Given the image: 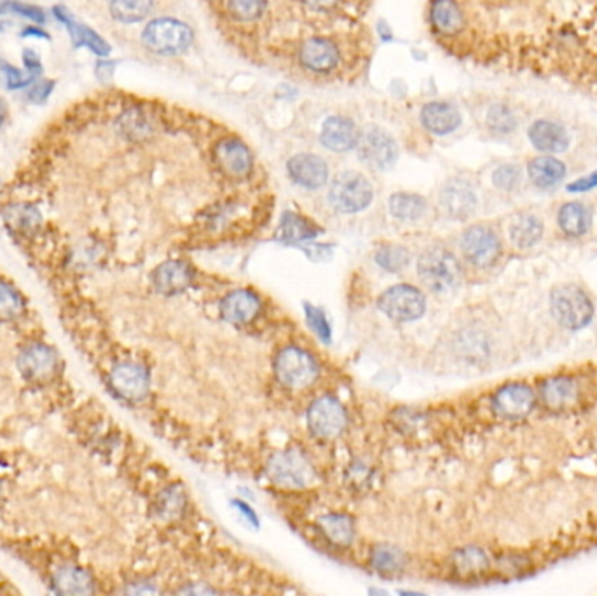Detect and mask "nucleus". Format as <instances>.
Masks as SVG:
<instances>
[{
    "mask_svg": "<svg viewBox=\"0 0 597 596\" xmlns=\"http://www.w3.org/2000/svg\"><path fill=\"white\" fill-rule=\"evenodd\" d=\"M318 233V229L311 224V222L287 212L284 216V221L280 226V238L287 240V242H303V240H310L314 235Z\"/></svg>",
    "mask_w": 597,
    "mask_h": 596,
    "instance_id": "obj_34",
    "label": "nucleus"
},
{
    "mask_svg": "<svg viewBox=\"0 0 597 596\" xmlns=\"http://www.w3.org/2000/svg\"><path fill=\"white\" fill-rule=\"evenodd\" d=\"M151 9H153L151 2H140V0H117L111 4L112 16L123 23L140 22L151 13Z\"/></svg>",
    "mask_w": 597,
    "mask_h": 596,
    "instance_id": "obj_36",
    "label": "nucleus"
},
{
    "mask_svg": "<svg viewBox=\"0 0 597 596\" xmlns=\"http://www.w3.org/2000/svg\"><path fill=\"white\" fill-rule=\"evenodd\" d=\"M430 16H432V22L435 25V28L447 35L460 32L463 26V13L454 2L432 4Z\"/></svg>",
    "mask_w": 597,
    "mask_h": 596,
    "instance_id": "obj_32",
    "label": "nucleus"
},
{
    "mask_svg": "<svg viewBox=\"0 0 597 596\" xmlns=\"http://www.w3.org/2000/svg\"><path fill=\"white\" fill-rule=\"evenodd\" d=\"M22 35L23 37H30V35H34V37H41V39H49V35L45 34L43 28H39V26H26V28L23 30Z\"/></svg>",
    "mask_w": 597,
    "mask_h": 596,
    "instance_id": "obj_52",
    "label": "nucleus"
},
{
    "mask_svg": "<svg viewBox=\"0 0 597 596\" xmlns=\"http://www.w3.org/2000/svg\"><path fill=\"white\" fill-rule=\"evenodd\" d=\"M23 64L26 66V72L34 77H37L43 70V64H41V58L32 51V49H25L23 51Z\"/></svg>",
    "mask_w": 597,
    "mask_h": 596,
    "instance_id": "obj_49",
    "label": "nucleus"
},
{
    "mask_svg": "<svg viewBox=\"0 0 597 596\" xmlns=\"http://www.w3.org/2000/svg\"><path fill=\"white\" fill-rule=\"evenodd\" d=\"M227 7H229V11L233 13L234 18L246 22V20L257 18L263 13L265 4L254 2V0H236V2H229Z\"/></svg>",
    "mask_w": 597,
    "mask_h": 596,
    "instance_id": "obj_43",
    "label": "nucleus"
},
{
    "mask_svg": "<svg viewBox=\"0 0 597 596\" xmlns=\"http://www.w3.org/2000/svg\"><path fill=\"white\" fill-rule=\"evenodd\" d=\"M462 250L464 258L473 266L487 268L494 265L502 254L498 235L487 226H472L463 233Z\"/></svg>",
    "mask_w": 597,
    "mask_h": 596,
    "instance_id": "obj_12",
    "label": "nucleus"
},
{
    "mask_svg": "<svg viewBox=\"0 0 597 596\" xmlns=\"http://www.w3.org/2000/svg\"><path fill=\"white\" fill-rule=\"evenodd\" d=\"M142 39L155 53L175 55L189 47L193 32L185 23L172 18H157L145 26Z\"/></svg>",
    "mask_w": 597,
    "mask_h": 596,
    "instance_id": "obj_5",
    "label": "nucleus"
},
{
    "mask_svg": "<svg viewBox=\"0 0 597 596\" xmlns=\"http://www.w3.org/2000/svg\"><path fill=\"white\" fill-rule=\"evenodd\" d=\"M339 51L327 39H310L301 47V62L316 72H325L335 66Z\"/></svg>",
    "mask_w": 597,
    "mask_h": 596,
    "instance_id": "obj_28",
    "label": "nucleus"
},
{
    "mask_svg": "<svg viewBox=\"0 0 597 596\" xmlns=\"http://www.w3.org/2000/svg\"><path fill=\"white\" fill-rule=\"evenodd\" d=\"M538 402L536 392L526 383H509L493 396V411L500 419L519 421L528 419Z\"/></svg>",
    "mask_w": 597,
    "mask_h": 596,
    "instance_id": "obj_8",
    "label": "nucleus"
},
{
    "mask_svg": "<svg viewBox=\"0 0 597 596\" xmlns=\"http://www.w3.org/2000/svg\"><path fill=\"white\" fill-rule=\"evenodd\" d=\"M215 157L222 170L231 177H244L252 168V156L242 142L227 138L215 149Z\"/></svg>",
    "mask_w": 597,
    "mask_h": 596,
    "instance_id": "obj_23",
    "label": "nucleus"
},
{
    "mask_svg": "<svg viewBox=\"0 0 597 596\" xmlns=\"http://www.w3.org/2000/svg\"><path fill=\"white\" fill-rule=\"evenodd\" d=\"M409 252L402 245H384L377 250L376 263L386 271H402L409 265Z\"/></svg>",
    "mask_w": 597,
    "mask_h": 596,
    "instance_id": "obj_37",
    "label": "nucleus"
},
{
    "mask_svg": "<svg viewBox=\"0 0 597 596\" xmlns=\"http://www.w3.org/2000/svg\"><path fill=\"white\" fill-rule=\"evenodd\" d=\"M267 478L284 490H306L316 483V470L308 455L297 448L274 453L267 462Z\"/></svg>",
    "mask_w": 597,
    "mask_h": 596,
    "instance_id": "obj_1",
    "label": "nucleus"
},
{
    "mask_svg": "<svg viewBox=\"0 0 597 596\" xmlns=\"http://www.w3.org/2000/svg\"><path fill=\"white\" fill-rule=\"evenodd\" d=\"M112 390L124 400L138 402L147 398L151 389V379L145 368L133 362L117 364L111 371Z\"/></svg>",
    "mask_w": 597,
    "mask_h": 596,
    "instance_id": "obj_13",
    "label": "nucleus"
},
{
    "mask_svg": "<svg viewBox=\"0 0 597 596\" xmlns=\"http://www.w3.org/2000/svg\"><path fill=\"white\" fill-rule=\"evenodd\" d=\"M306 315H308V320H310L313 331L316 332L323 341H329L331 339V328L327 324V318H325L323 311L314 308V307H306Z\"/></svg>",
    "mask_w": 597,
    "mask_h": 596,
    "instance_id": "obj_44",
    "label": "nucleus"
},
{
    "mask_svg": "<svg viewBox=\"0 0 597 596\" xmlns=\"http://www.w3.org/2000/svg\"><path fill=\"white\" fill-rule=\"evenodd\" d=\"M22 311L23 299L18 290L5 282H0V322L15 320Z\"/></svg>",
    "mask_w": 597,
    "mask_h": 596,
    "instance_id": "obj_38",
    "label": "nucleus"
},
{
    "mask_svg": "<svg viewBox=\"0 0 597 596\" xmlns=\"http://www.w3.org/2000/svg\"><path fill=\"white\" fill-rule=\"evenodd\" d=\"M318 530L337 548H348L356 537L354 520L346 512H329L316 521Z\"/></svg>",
    "mask_w": 597,
    "mask_h": 596,
    "instance_id": "obj_22",
    "label": "nucleus"
},
{
    "mask_svg": "<svg viewBox=\"0 0 597 596\" xmlns=\"http://www.w3.org/2000/svg\"><path fill=\"white\" fill-rule=\"evenodd\" d=\"M528 136H530L531 144L542 153L559 155L570 147L568 130L562 125H559L555 121H549V119L534 121L531 125Z\"/></svg>",
    "mask_w": 597,
    "mask_h": 596,
    "instance_id": "obj_16",
    "label": "nucleus"
},
{
    "mask_svg": "<svg viewBox=\"0 0 597 596\" xmlns=\"http://www.w3.org/2000/svg\"><path fill=\"white\" fill-rule=\"evenodd\" d=\"M402 596H424L423 593H416V591H402Z\"/></svg>",
    "mask_w": 597,
    "mask_h": 596,
    "instance_id": "obj_54",
    "label": "nucleus"
},
{
    "mask_svg": "<svg viewBox=\"0 0 597 596\" xmlns=\"http://www.w3.org/2000/svg\"><path fill=\"white\" fill-rule=\"evenodd\" d=\"M56 18L62 23H65L66 30L75 45H86L95 55L98 56H107L111 53V45H107L96 32H93L88 25L75 22L72 13L66 11L64 5H56L53 9Z\"/></svg>",
    "mask_w": 597,
    "mask_h": 596,
    "instance_id": "obj_20",
    "label": "nucleus"
},
{
    "mask_svg": "<svg viewBox=\"0 0 597 596\" xmlns=\"http://www.w3.org/2000/svg\"><path fill=\"white\" fill-rule=\"evenodd\" d=\"M35 77L30 74H23L20 68L0 62V83L7 89H20L28 86Z\"/></svg>",
    "mask_w": 597,
    "mask_h": 596,
    "instance_id": "obj_41",
    "label": "nucleus"
},
{
    "mask_svg": "<svg viewBox=\"0 0 597 596\" xmlns=\"http://www.w3.org/2000/svg\"><path fill=\"white\" fill-rule=\"evenodd\" d=\"M531 182L540 189H552L566 177V167L552 156L534 157L528 167Z\"/></svg>",
    "mask_w": 597,
    "mask_h": 596,
    "instance_id": "obj_29",
    "label": "nucleus"
},
{
    "mask_svg": "<svg viewBox=\"0 0 597 596\" xmlns=\"http://www.w3.org/2000/svg\"><path fill=\"white\" fill-rule=\"evenodd\" d=\"M356 151L365 165L377 170L392 167L398 156L395 140L377 126H369L358 135Z\"/></svg>",
    "mask_w": 597,
    "mask_h": 596,
    "instance_id": "obj_9",
    "label": "nucleus"
},
{
    "mask_svg": "<svg viewBox=\"0 0 597 596\" xmlns=\"http://www.w3.org/2000/svg\"><path fill=\"white\" fill-rule=\"evenodd\" d=\"M175 596H219L217 590L206 582H193L178 590Z\"/></svg>",
    "mask_w": 597,
    "mask_h": 596,
    "instance_id": "obj_48",
    "label": "nucleus"
},
{
    "mask_svg": "<svg viewBox=\"0 0 597 596\" xmlns=\"http://www.w3.org/2000/svg\"><path fill=\"white\" fill-rule=\"evenodd\" d=\"M233 504H234V508L240 510V514H242V516H244L248 521H252L254 525H257V527H259V516L255 514V510H254V509L248 508V504H244V500H234Z\"/></svg>",
    "mask_w": 597,
    "mask_h": 596,
    "instance_id": "obj_51",
    "label": "nucleus"
},
{
    "mask_svg": "<svg viewBox=\"0 0 597 596\" xmlns=\"http://www.w3.org/2000/svg\"><path fill=\"white\" fill-rule=\"evenodd\" d=\"M320 138L325 147H329L332 151H337V153H343V151H350L356 146L358 132H356V126L352 119L343 117V116H333L323 123Z\"/></svg>",
    "mask_w": 597,
    "mask_h": 596,
    "instance_id": "obj_21",
    "label": "nucleus"
},
{
    "mask_svg": "<svg viewBox=\"0 0 597 596\" xmlns=\"http://www.w3.org/2000/svg\"><path fill=\"white\" fill-rule=\"evenodd\" d=\"M538 399L552 413H568L580 404L582 389L573 376H551L540 383Z\"/></svg>",
    "mask_w": 597,
    "mask_h": 596,
    "instance_id": "obj_11",
    "label": "nucleus"
},
{
    "mask_svg": "<svg viewBox=\"0 0 597 596\" xmlns=\"http://www.w3.org/2000/svg\"><path fill=\"white\" fill-rule=\"evenodd\" d=\"M288 174L297 184L316 189L327 182L329 167L320 156L297 155L288 161Z\"/></svg>",
    "mask_w": 597,
    "mask_h": 596,
    "instance_id": "obj_17",
    "label": "nucleus"
},
{
    "mask_svg": "<svg viewBox=\"0 0 597 596\" xmlns=\"http://www.w3.org/2000/svg\"><path fill=\"white\" fill-rule=\"evenodd\" d=\"M551 309L559 326L578 331L591 324L594 307L589 296L576 286H559L551 294Z\"/></svg>",
    "mask_w": 597,
    "mask_h": 596,
    "instance_id": "obj_3",
    "label": "nucleus"
},
{
    "mask_svg": "<svg viewBox=\"0 0 597 596\" xmlns=\"http://www.w3.org/2000/svg\"><path fill=\"white\" fill-rule=\"evenodd\" d=\"M261 309V301L246 290H236L224 298L221 311L224 320L231 324H246L257 317Z\"/></svg>",
    "mask_w": 597,
    "mask_h": 596,
    "instance_id": "obj_25",
    "label": "nucleus"
},
{
    "mask_svg": "<svg viewBox=\"0 0 597 596\" xmlns=\"http://www.w3.org/2000/svg\"><path fill=\"white\" fill-rule=\"evenodd\" d=\"M4 26H7V23L0 22V30H2V28H4Z\"/></svg>",
    "mask_w": 597,
    "mask_h": 596,
    "instance_id": "obj_55",
    "label": "nucleus"
},
{
    "mask_svg": "<svg viewBox=\"0 0 597 596\" xmlns=\"http://www.w3.org/2000/svg\"><path fill=\"white\" fill-rule=\"evenodd\" d=\"M53 89H55L53 81H39L28 89V100L32 104H45V100L51 96Z\"/></svg>",
    "mask_w": 597,
    "mask_h": 596,
    "instance_id": "obj_47",
    "label": "nucleus"
},
{
    "mask_svg": "<svg viewBox=\"0 0 597 596\" xmlns=\"http://www.w3.org/2000/svg\"><path fill=\"white\" fill-rule=\"evenodd\" d=\"M441 205L447 216L454 219H464L475 210L477 197L475 191L466 182L454 180L443 187Z\"/></svg>",
    "mask_w": 597,
    "mask_h": 596,
    "instance_id": "obj_18",
    "label": "nucleus"
},
{
    "mask_svg": "<svg viewBox=\"0 0 597 596\" xmlns=\"http://www.w3.org/2000/svg\"><path fill=\"white\" fill-rule=\"evenodd\" d=\"M7 13H15V15H20V16H25L32 22L45 23V11L37 5H30V4H22V2H7Z\"/></svg>",
    "mask_w": 597,
    "mask_h": 596,
    "instance_id": "obj_46",
    "label": "nucleus"
},
{
    "mask_svg": "<svg viewBox=\"0 0 597 596\" xmlns=\"http://www.w3.org/2000/svg\"><path fill=\"white\" fill-rule=\"evenodd\" d=\"M348 425L344 406L332 396L316 399L308 409V427L318 439L332 441L339 438Z\"/></svg>",
    "mask_w": 597,
    "mask_h": 596,
    "instance_id": "obj_6",
    "label": "nucleus"
},
{
    "mask_svg": "<svg viewBox=\"0 0 597 596\" xmlns=\"http://www.w3.org/2000/svg\"><path fill=\"white\" fill-rule=\"evenodd\" d=\"M421 123L428 132L435 133V135H447V133L454 132L460 126L462 116L453 104L432 102L423 107Z\"/></svg>",
    "mask_w": 597,
    "mask_h": 596,
    "instance_id": "obj_24",
    "label": "nucleus"
},
{
    "mask_svg": "<svg viewBox=\"0 0 597 596\" xmlns=\"http://www.w3.org/2000/svg\"><path fill=\"white\" fill-rule=\"evenodd\" d=\"M594 187H597V170L596 172H592L591 176L578 178L573 184H570L568 186V191H572V193H585V191H591Z\"/></svg>",
    "mask_w": 597,
    "mask_h": 596,
    "instance_id": "obj_50",
    "label": "nucleus"
},
{
    "mask_svg": "<svg viewBox=\"0 0 597 596\" xmlns=\"http://www.w3.org/2000/svg\"><path fill=\"white\" fill-rule=\"evenodd\" d=\"M487 126L493 132L505 135V133L513 132L517 128V117L507 106L498 104V106H493L487 112Z\"/></svg>",
    "mask_w": 597,
    "mask_h": 596,
    "instance_id": "obj_40",
    "label": "nucleus"
},
{
    "mask_svg": "<svg viewBox=\"0 0 597 596\" xmlns=\"http://www.w3.org/2000/svg\"><path fill=\"white\" fill-rule=\"evenodd\" d=\"M379 308L395 322H411L420 318L424 313L426 301L418 288L411 286H395L388 288L381 296Z\"/></svg>",
    "mask_w": 597,
    "mask_h": 596,
    "instance_id": "obj_10",
    "label": "nucleus"
},
{
    "mask_svg": "<svg viewBox=\"0 0 597 596\" xmlns=\"http://www.w3.org/2000/svg\"><path fill=\"white\" fill-rule=\"evenodd\" d=\"M187 506V493L180 485L168 486L157 497V514L164 520H177Z\"/></svg>",
    "mask_w": 597,
    "mask_h": 596,
    "instance_id": "obj_33",
    "label": "nucleus"
},
{
    "mask_svg": "<svg viewBox=\"0 0 597 596\" xmlns=\"http://www.w3.org/2000/svg\"><path fill=\"white\" fill-rule=\"evenodd\" d=\"M193 271L185 263L170 261L159 266L154 271V284L159 292L166 296L180 294L191 286Z\"/></svg>",
    "mask_w": 597,
    "mask_h": 596,
    "instance_id": "obj_27",
    "label": "nucleus"
},
{
    "mask_svg": "<svg viewBox=\"0 0 597 596\" xmlns=\"http://www.w3.org/2000/svg\"><path fill=\"white\" fill-rule=\"evenodd\" d=\"M331 201L343 214L360 212L373 201V186L362 174L344 172L332 182Z\"/></svg>",
    "mask_w": 597,
    "mask_h": 596,
    "instance_id": "obj_7",
    "label": "nucleus"
},
{
    "mask_svg": "<svg viewBox=\"0 0 597 596\" xmlns=\"http://www.w3.org/2000/svg\"><path fill=\"white\" fill-rule=\"evenodd\" d=\"M369 596H390V595H388V591H384V590H381V588H373V590L369 591Z\"/></svg>",
    "mask_w": 597,
    "mask_h": 596,
    "instance_id": "obj_53",
    "label": "nucleus"
},
{
    "mask_svg": "<svg viewBox=\"0 0 597 596\" xmlns=\"http://www.w3.org/2000/svg\"><path fill=\"white\" fill-rule=\"evenodd\" d=\"M274 373L282 385L294 390H303L316 381L320 369L313 355L303 349L290 347L276 357Z\"/></svg>",
    "mask_w": 597,
    "mask_h": 596,
    "instance_id": "obj_4",
    "label": "nucleus"
},
{
    "mask_svg": "<svg viewBox=\"0 0 597 596\" xmlns=\"http://www.w3.org/2000/svg\"><path fill=\"white\" fill-rule=\"evenodd\" d=\"M493 560L484 548L464 546L451 554V572L462 581H473L487 575Z\"/></svg>",
    "mask_w": 597,
    "mask_h": 596,
    "instance_id": "obj_14",
    "label": "nucleus"
},
{
    "mask_svg": "<svg viewBox=\"0 0 597 596\" xmlns=\"http://www.w3.org/2000/svg\"><path fill=\"white\" fill-rule=\"evenodd\" d=\"M53 582L60 596H91L95 591V582L88 571L75 565L60 567Z\"/></svg>",
    "mask_w": 597,
    "mask_h": 596,
    "instance_id": "obj_26",
    "label": "nucleus"
},
{
    "mask_svg": "<svg viewBox=\"0 0 597 596\" xmlns=\"http://www.w3.org/2000/svg\"><path fill=\"white\" fill-rule=\"evenodd\" d=\"M493 182L502 191H513L521 182V170L517 165H502L494 170Z\"/></svg>",
    "mask_w": 597,
    "mask_h": 596,
    "instance_id": "obj_42",
    "label": "nucleus"
},
{
    "mask_svg": "<svg viewBox=\"0 0 597 596\" xmlns=\"http://www.w3.org/2000/svg\"><path fill=\"white\" fill-rule=\"evenodd\" d=\"M543 237V222L532 214L517 216L510 226V238L519 248H531Z\"/></svg>",
    "mask_w": 597,
    "mask_h": 596,
    "instance_id": "obj_31",
    "label": "nucleus"
},
{
    "mask_svg": "<svg viewBox=\"0 0 597 596\" xmlns=\"http://www.w3.org/2000/svg\"><path fill=\"white\" fill-rule=\"evenodd\" d=\"M418 275L426 288L443 294L458 288L462 268L449 250L443 247H430L421 254Z\"/></svg>",
    "mask_w": 597,
    "mask_h": 596,
    "instance_id": "obj_2",
    "label": "nucleus"
},
{
    "mask_svg": "<svg viewBox=\"0 0 597 596\" xmlns=\"http://www.w3.org/2000/svg\"><path fill=\"white\" fill-rule=\"evenodd\" d=\"M5 221L9 222L13 227L16 229H32L41 222V216L34 207L28 205H11L9 208H5L4 212Z\"/></svg>",
    "mask_w": 597,
    "mask_h": 596,
    "instance_id": "obj_39",
    "label": "nucleus"
},
{
    "mask_svg": "<svg viewBox=\"0 0 597 596\" xmlns=\"http://www.w3.org/2000/svg\"><path fill=\"white\" fill-rule=\"evenodd\" d=\"M117 596H161V591L151 581H134L121 588Z\"/></svg>",
    "mask_w": 597,
    "mask_h": 596,
    "instance_id": "obj_45",
    "label": "nucleus"
},
{
    "mask_svg": "<svg viewBox=\"0 0 597 596\" xmlns=\"http://www.w3.org/2000/svg\"><path fill=\"white\" fill-rule=\"evenodd\" d=\"M424 208H426V201L418 195L398 193L390 199V210L398 219H405V221L418 219L423 216Z\"/></svg>",
    "mask_w": 597,
    "mask_h": 596,
    "instance_id": "obj_35",
    "label": "nucleus"
},
{
    "mask_svg": "<svg viewBox=\"0 0 597 596\" xmlns=\"http://www.w3.org/2000/svg\"><path fill=\"white\" fill-rule=\"evenodd\" d=\"M18 368L25 378L34 381H45L53 378L58 368V357L45 345H30L18 359Z\"/></svg>",
    "mask_w": 597,
    "mask_h": 596,
    "instance_id": "obj_15",
    "label": "nucleus"
},
{
    "mask_svg": "<svg viewBox=\"0 0 597 596\" xmlns=\"http://www.w3.org/2000/svg\"><path fill=\"white\" fill-rule=\"evenodd\" d=\"M369 565L381 577H398L405 572L409 556L395 544L381 542L371 550Z\"/></svg>",
    "mask_w": 597,
    "mask_h": 596,
    "instance_id": "obj_19",
    "label": "nucleus"
},
{
    "mask_svg": "<svg viewBox=\"0 0 597 596\" xmlns=\"http://www.w3.org/2000/svg\"><path fill=\"white\" fill-rule=\"evenodd\" d=\"M559 227L568 235V237H583L592 224V216L591 210L580 203V201H572L561 207L559 216H557Z\"/></svg>",
    "mask_w": 597,
    "mask_h": 596,
    "instance_id": "obj_30",
    "label": "nucleus"
}]
</instances>
